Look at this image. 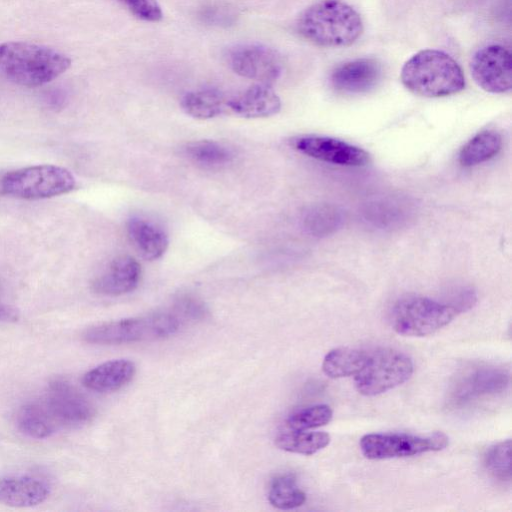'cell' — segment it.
<instances>
[{"label":"cell","instance_id":"obj_1","mask_svg":"<svg viewBox=\"0 0 512 512\" xmlns=\"http://www.w3.org/2000/svg\"><path fill=\"white\" fill-rule=\"evenodd\" d=\"M71 59L62 52L41 44L10 41L0 44V74L26 87L49 83L63 74Z\"/></svg>","mask_w":512,"mask_h":512},{"label":"cell","instance_id":"obj_2","mask_svg":"<svg viewBox=\"0 0 512 512\" xmlns=\"http://www.w3.org/2000/svg\"><path fill=\"white\" fill-rule=\"evenodd\" d=\"M299 34L324 47L353 44L363 32L358 12L342 0H321L307 7L297 20Z\"/></svg>","mask_w":512,"mask_h":512},{"label":"cell","instance_id":"obj_3","mask_svg":"<svg viewBox=\"0 0 512 512\" xmlns=\"http://www.w3.org/2000/svg\"><path fill=\"white\" fill-rule=\"evenodd\" d=\"M400 78L410 92L427 98L450 96L465 88L459 64L436 49H424L411 56L404 63Z\"/></svg>","mask_w":512,"mask_h":512},{"label":"cell","instance_id":"obj_4","mask_svg":"<svg viewBox=\"0 0 512 512\" xmlns=\"http://www.w3.org/2000/svg\"><path fill=\"white\" fill-rule=\"evenodd\" d=\"M180 321L174 314L159 312L111 321L90 327L83 334L88 343L123 344L161 339L177 332Z\"/></svg>","mask_w":512,"mask_h":512},{"label":"cell","instance_id":"obj_5","mask_svg":"<svg viewBox=\"0 0 512 512\" xmlns=\"http://www.w3.org/2000/svg\"><path fill=\"white\" fill-rule=\"evenodd\" d=\"M76 186L67 169L55 165H36L6 173L0 179V193L15 198L36 200L69 193Z\"/></svg>","mask_w":512,"mask_h":512},{"label":"cell","instance_id":"obj_6","mask_svg":"<svg viewBox=\"0 0 512 512\" xmlns=\"http://www.w3.org/2000/svg\"><path fill=\"white\" fill-rule=\"evenodd\" d=\"M457 315L447 302L423 296H406L393 306L391 325L398 334L422 337L448 325Z\"/></svg>","mask_w":512,"mask_h":512},{"label":"cell","instance_id":"obj_7","mask_svg":"<svg viewBox=\"0 0 512 512\" xmlns=\"http://www.w3.org/2000/svg\"><path fill=\"white\" fill-rule=\"evenodd\" d=\"M412 373L408 355L389 348L377 349L368 352L366 364L355 375V387L364 396H376L403 384Z\"/></svg>","mask_w":512,"mask_h":512},{"label":"cell","instance_id":"obj_8","mask_svg":"<svg viewBox=\"0 0 512 512\" xmlns=\"http://www.w3.org/2000/svg\"><path fill=\"white\" fill-rule=\"evenodd\" d=\"M362 454L371 460H383L419 455L445 449L449 444L447 435L434 432L427 436L405 433H372L360 440Z\"/></svg>","mask_w":512,"mask_h":512},{"label":"cell","instance_id":"obj_9","mask_svg":"<svg viewBox=\"0 0 512 512\" xmlns=\"http://www.w3.org/2000/svg\"><path fill=\"white\" fill-rule=\"evenodd\" d=\"M510 373L507 369L481 364L460 372L449 390V401L462 407L482 398L499 395L507 390Z\"/></svg>","mask_w":512,"mask_h":512},{"label":"cell","instance_id":"obj_10","mask_svg":"<svg viewBox=\"0 0 512 512\" xmlns=\"http://www.w3.org/2000/svg\"><path fill=\"white\" fill-rule=\"evenodd\" d=\"M470 71L477 85L489 93H505L512 87L511 53L503 45L478 49L471 58Z\"/></svg>","mask_w":512,"mask_h":512},{"label":"cell","instance_id":"obj_11","mask_svg":"<svg viewBox=\"0 0 512 512\" xmlns=\"http://www.w3.org/2000/svg\"><path fill=\"white\" fill-rule=\"evenodd\" d=\"M230 68L238 75L262 84L274 82L282 72L280 55L262 44H241L227 54Z\"/></svg>","mask_w":512,"mask_h":512},{"label":"cell","instance_id":"obj_12","mask_svg":"<svg viewBox=\"0 0 512 512\" xmlns=\"http://www.w3.org/2000/svg\"><path fill=\"white\" fill-rule=\"evenodd\" d=\"M292 146L308 157L334 165L358 167L370 162L367 151L333 137L301 136L292 140Z\"/></svg>","mask_w":512,"mask_h":512},{"label":"cell","instance_id":"obj_13","mask_svg":"<svg viewBox=\"0 0 512 512\" xmlns=\"http://www.w3.org/2000/svg\"><path fill=\"white\" fill-rule=\"evenodd\" d=\"M40 401L58 429L79 426L93 416L89 402L63 381L52 383Z\"/></svg>","mask_w":512,"mask_h":512},{"label":"cell","instance_id":"obj_14","mask_svg":"<svg viewBox=\"0 0 512 512\" xmlns=\"http://www.w3.org/2000/svg\"><path fill=\"white\" fill-rule=\"evenodd\" d=\"M50 492L49 481L37 474L18 473L0 478V502L10 507L41 504Z\"/></svg>","mask_w":512,"mask_h":512},{"label":"cell","instance_id":"obj_15","mask_svg":"<svg viewBox=\"0 0 512 512\" xmlns=\"http://www.w3.org/2000/svg\"><path fill=\"white\" fill-rule=\"evenodd\" d=\"M381 74V66L375 59L359 58L335 67L330 75V82L339 92L365 93L376 87Z\"/></svg>","mask_w":512,"mask_h":512},{"label":"cell","instance_id":"obj_16","mask_svg":"<svg viewBox=\"0 0 512 512\" xmlns=\"http://www.w3.org/2000/svg\"><path fill=\"white\" fill-rule=\"evenodd\" d=\"M140 277V264L130 256H120L112 260L94 280L93 289L102 295H123L138 286Z\"/></svg>","mask_w":512,"mask_h":512},{"label":"cell","instance_id":"obj_17","mask_svg":"<svg viewBox=\"0 0 512 512\" xmlns=\"http://www.w3.org/2000/svg\"><path fill=\"white\" fill-rule=\"evenodd\" d=\"M227 108L245 118H264L277 114L281 100L268 84H256L228 98Z\"/></svg>","mask_w":512,"mask_h":512},{"label":"cell","instance_id":"obj_18","mask_svg":"<svg viewBox=\"0 0 512 512\" xmlns=\"http://www.w3.org/2000/svg\"><path fill=\"white\" fill-rule=\"evenodd\" d=\"M127 233L135 249L146 260L159 259L167 250V234L151 220L139 216L130 218Z\"/></svg>","mask_w":512,"mask_h":512},{"label":"cell","instance_id":"obj_19","mask_svg":"<svg viewBox=\"0 0 512 512\" xmlns=\"http://www.w3.org/2000/svg\"><path fill=\"white\" fill-rule=\"evenodd\" d=\"M136 367L127 359L104 362L88 372L82 378L83 385L96 392H111L129 383L135 375Z\"/></svg>","mask_w":512,"mask_h":512},{"label":"cell","instance_id":"obj_20","mask_svg":"<svg viewBox=\"0 0 512 512\" xmlns=\"http://www.w3.org/2000/svg\"><path fill=\"white\" fill-rule=\"evenodd\" d=\"M228 98L219 90L207 88L186 93L181 100L183 111L196 119L206 120L223 113Z\"/></svg>","mask_w":512,"mask_h":512},{"label":"cell","instance_id":"obj_21","mask_svg":"<svg viewBox=\"0 0 512 512\" xmlns=\"http://www.w3.org/2000/svg\"><path fill=\"white\" fill-rule=\"evenodd\" d=\"M368 358V352L355 348L341 347L329 351L322 363L326 376L336 379L357 375Z\"/></svg>","mask_w":512,"mask_h":512},{"label":"cell","instance_id":"obj_22","mask_svg":"<svg viewBox=\"0 0 512 512\" xmlns=\"http://www.w3.org/2000/svg\"><path fill=\"white\" fill-rule=\"evenodd\" d=\"M502 147V137L494 130L477 133L459 152V163L464 167H472L493 158Z\"/></svg>","mask_w":512,"mask_h":512},{"label":"cell","instance_id":"obj_23","mask_svg":"<svg viewBox=\"0 0 512 512\" xmlns=\"http://www.w3.org/2000/svg\"><path fill=\"white\" fill-rule=\"evenodd\" d=\"M16 423L22 433L36 439L49 437L58 430L40 400L23 405L17 412Z\"/></svg>","mask_w":512,"mask_h":512},{"label":"cell","instance_id":"obj_24","mask_svg":"<svg viewBox=\"0 0 512 512\" xmlns=\"http://www.w3.org/2000/svg\"><path fill=\"white\" fill-rule=\"evenodd\" d=\"M331 437L326 432L290 430L275 438L276 446L290 453L312 455L329 445Z\"/></svg>","mask_w":512,"mask_h":512},{"label":"cell","instance_id":"obj_25","mask_svg":"<svg viewBox=\"0 0 512 512\" xmlns=\"http://www.w3.org/2000/svg\"><path fill=\"white\" fill-rule=\"evenodd\" d=\"M268 500L275 508L289 510L303 505L306 494L299 488L292 474H283L271 481Z\"/></svg>","mask_w":512,"mask_h":512},{"label":"cell","instance_id":"obj_26","mask_svg":"<svg viewBox=\"0 0 512 512\" xmlns=\"http://www.w3.org/2000/svg\"><path fill=\"white\" fill-rule=\"evenodd\" d=\"M185 150L192 161L207 168L225 166L233 159V153L227 146L213 140L191 142Z\"/></svg>","mask_w":512,"mask_h":512},{"label":"cell","instance_id":"obj_27","mask_svg":"<svg viewBox=\"0 0 512 512\" xmlns=\"http://www.w3.org/2000/svg\"><path fill=\"white\" fill-rule=\"evenodd\" d=\"M333 417L332 409L326 404H319L300 409L286 420L290 430L305 431L328 424Z\"/></svg>","mask_w":512,"mask_h":512},{"label":"cell","instance_id":"obj_28","mask_svg":"<svg viewBox=\"0 0 512 512\" xmlns=\"http://www.w3.org/2000/svg\"><path fill=\"white\" fill-rule=\"evenodd\" d=\"M510 449L511 441L508 439L489 447L484 456L487 471L504 483L511 481Z\"/></svg>","mask_w":512,"mask_h":512},{"label":"cell","instance_id":"obj_29","mask_svg":"<svg viewBox=\"0 0 512 512\" xmlns=\"http://www.w3.org/2000/svg\"><path fill=\"white\" fill-rule=\"evenodd\" d=\"M139 19L158 22L163 13L157 0H119Z\"/></svg>","mask_w":512,"mask_h":512},{"label":"cell","instance_id":"obj_30","mask_svg":"<svg viewBox=\"0 0 512 512\" xmlns=\"http://www.w3.org/2000/svg\"><path fill=\"white\" fill-rule=\"evenodd\" d=\"M182 313L190 315L192 317H199L204 314V307L197 300L192 298H184L180 300L178 304Z\"/></svg>","mask_w":512,"mask_h":512}]
</instances>
